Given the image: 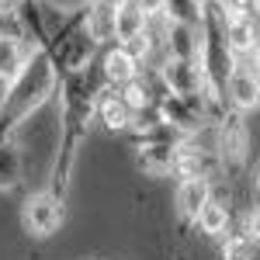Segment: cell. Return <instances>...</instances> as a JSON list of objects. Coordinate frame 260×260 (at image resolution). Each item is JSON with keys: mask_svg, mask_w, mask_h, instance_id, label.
<instances>
[{"mask_svg": "<svg viewBox=\"0 0 260 260\" xmlns=\"http://www.w3.org/2000/svg\"><path fill=\"white\" fill-rule=\"evenodd\" d=\"M21 0H0V14H11V11H18Z\"/></svg>", "mask_w": 260, "mask_h": 260, "instance_id": "cell-21", "label": "cell"}, {"mask_svg": "<svg viewBox=\"0 0 260 260\" xmlns=\"http://www.w3.org/2000/svg\"><path fill=\"white\" fill-rule=\"evenodd\" d=\"M146 31H149V18L136 7V0L121 4L118 11H115V42H118V45H128V49H132Z\"/></svg>", "mask_w": 260, "mask_h": 260, "instance_id": "cell-8", "label": "cell"}, {"mask_svg": "<svg viewBox=\"0 0 260 260\" xmlns=\"http://www.w3.org/2000/svg\"><path fill=\"white\" fill-rule=\"evenodd\" d=\"M194 225H198L205 236H222V233L229 229V208L219 205V201H208V205L201 208V215H198Z\"/></svg>", "mask_w": 260, "mask_h": 260, "instance_id": "cell-15", "label": "cell"}, {"mask_svg": "<svg viewBox=\"0 0 260 260\" xmlns=\"http://www.w3.org/2000/svg\"><path fill=\"white\" fill-rule=\"evenodd\" d=\"M212 201V184L208 177H187L177 184V194H174V205H177V215L187 222H198L201 208Z\"/></svg>", "mask_w": 260, "mask_h": 260, "instance_id": "cell-6", "label": "cell"}, {"mask_svg": "<svg viewBox=\"0 0 260 260\" xmlns=\"http://www.w3.org/2000/svg\"><path fill=\"white\" fill-rule=\"evenodd\" d=\"M28 59H31V49H28L18 35H4V31H0V83H4V87L28 66Z\"/></svg>", "mask_w": 260, "mask_h": 260, "instance_id": "cell-9", "label": "cell"}, {"mask_svg": "<svg viewBox=\"0 0 260 260\" xmlns=\"http://www.w3.org/2000/svg\"><path fill=\"white\" fill-rule=\"evenodd\" d=\"M121 98L132 104V111H136V115H139L142 108H149V104H153V98H149V87H146V83H139V80H132V83H128Z\"/></svg>", "mask_w": 260, "mask_h": 260, "instance_id": "cell-17", "label": "cell"}, {"mask_svg": "<svg viewBox=\"0 0 260 260\" xmlns=\"http://www.w3.org/2000/svg\"><path fill=\"white\" fill-rule=\"evenodd\" d=\"M98 115L101 121L111 128V132H118V128H128L132 121H136V111H132V104L121 98V94H108V98L98 101Z\"/></svg>", "mask_w": 260, "mask_h": 260, "instance_id": "cell-12", "label": "cell"}, {"mask_svg": "<svg viewBox=\"0 0 260 260\" xmlns=\"http://www.w3.org/2000/svg\"><path fill=\"white\" fill-rule=\"evenodd\" d=\"M83 31H87L94 42L115 39V11H108V7H94V4H90L87 21H83Z\"/></svg>", "mask_w": 260, "mask_h": 260, "instance_id": "cell-13", "label": "cell"}, {"mask_svg": "<svg viewBox=\"0 0 260 260\" xmlns=\"http://www.w3.org/2000/svg\"><path fill=\"white\" fill-rule=\"evenodd\" d=\"M253 11H257V14H260V0H253Z\"/></svg>", "mask_w": 260, "mask_h": 260, "instance_id": "cell-24", "label": "cell"}, {"mask_svg": "<svg viewBox=\"0 0 260 260\" xmlns=\"http://www.w3.org/2000/svg\"><path fill=\"white\" fill-rule=\"evenodd\" d=\"M18 180H21V153L18 146L7 139L0 142V191H11Z\"/></svg>", "mask_w": 260, "mask_h": 260, "instance_id": "cell-14", "label": "cell"}, {"mask_svg": "<svg viewBox=\"0 0 260 260\" xmlns=\"http://www.w3.org/2000/svg\"><path fill=\"white\" fill-rule=\"evenodd\" d=\"M250 66H253V73H257V80H260V49L253 52V59H250Z\"/></svg>", "mask_w": 260, "mask_h": 260, "instance_id": "cell-22", "label": "cell"}, {"mask_svg": "<svg viewBox=\"0 0 260 260\" xmlns=\"http://www.w3.org/2000/svg\"><path fill=\"white\" fill-rule=\"evenodd\" d=\"M56 83H59V77H56V66L49 59V52H31L28 66L4 90V101H0V142H7L21 121L52 98Z\"/></svg>", "mask_w": 260, "mask_h": 260, "instance_id": "cell-1", "label": "cell"}, {"mask_svg": "<svg viewBox=\"0 0 260 260\" xmlns=\"http://www.w3.org/2000/svg\"><path fill=\"white\" fill-rule=\"evenodd\" d=\"M104 77L118 87H128L132 80H139V56L128 45H115L104 52Z\"/></svg>", "mask_w": 260, "mask_h": 260, "instance_id": "cell-7", "label": "cell"}, {"mask_svg": "<svg viewBox=\"0 0 260 260\" xmlns=\"http://www.w3.org/2000/svg\"><path fill=\"white\" fill-rule=\"evenodd\" d=\"M243 236L260 243V208L257 212H246V219H243Z\"/></svg>", "mask_w": 260, "mask_h": 260, "instance_id": "cell-19", "label": "cell"}, {"mask_svg": "<svg viewBox=\"0 0 260 260\" xmlns=\"http://www.w3.org/2000/svg\"><path fill=\"white\" fill-rule=\"evenodd\" d=\"M225 42L233 49V56H253L260 45H257V28L253 21L240 14V18H225Z\"/></svg>", "mask_w": 260, "mask_h": 260, "instance_id": "cell-11", "label": "cell"}, {"mask_svg": "<svg viewBox=\"0 0 260 260\" xmlns=\"http://www.w3.org/2000/svg\"><path fill=\"white\" fill-rule=\"evenodd\" d=\"M136 7L146 18H167V0H136Z\"/></svg>", "mask_w": 260, "mask_h": 260, "instance_id": "cell-18", "label": "cell"}, {"mask_svg": "<svg viewBox=\"0 0 260 260\" xmlns=\"http://www.w3.org/2000/svg\"><path fill=\"white\" fill-rule=\"evenodd\" d=\"M21 222H24V229H28L31 236H52V233L62 225L59 194H52V191L31 194V198L24 201V208H21Z\"/></svg>", "mask_w": 260, "mask_h": 260, "instance_id": "cell-3", "label": "cell"}, {"mask_svg": "<svg viewBox=\"0 0 260 260\" xmlns=\"http://www.w3.org/2000/svg\"><path fill=\"white\" fill-rule=\"evenodd\" d=\"M160 83H163V94H177V98H201L208 90L205 70L187 59H163Z\"/></svg>", "mask_w": 260, "mask_h": 260, "instance_id": "cell-2", "label": "cell"}, {"mask_svg": "<svg viewBox=\"0 0 260 260\" xmlns=\"http://www.w3.org/2000/svg\"><path fill=\"white\" fill-rule=\"evenodd\" d=\"M257 198H260V170H257Z\"/></svg>", "mask_w": 260, "mask_h": 260, "instance_id": "cell-23", "label": "cell"}, {"mask_svg": "<svg viewBox=\"0 0 260 260\" xmlns=\"http://www.w3.org/2000/svg\"><path fill=\"white\" fill-rule=\"evenodd\" d=\"M177 146H170V142H146L139 149V167L146 174H153V177H163V174H170L174 167H177Z\"/></svg>", "mask_w": 260, "mask_h": 260, "instance_id": "cell-10", "label": "cell"}, {"mask_svg": "<svg viewBox=\"0 0 260 260\" xmlns=\"http://www.w3.org/2000/svg\"><path fill=\"white\" fill-rule=\"evenodd\" d=\"M94 7H108V11H118L121 4H128V0H90Z\"/></svg>", "mask_w": 260, "mask_h": 260, "instance_id": "cell-20", "label": "cell"}, {"mask_svg": "<svg viewBox=\"0 0 260 260\" xmlns=\"http://www.w3.org/2000/svg\"><path fill=\"white\" fill-rule=\"evenodd\" d=\"M225 94H229L236 111H253V108H260V80H257V73H253V66L236 62L233 73H229V80H225Z\"/></svg>", "mask_w": 260, "mask_h": 260, "instance_id": "cell-5", "label": "cell"}, {"mask_svg": "<svg viewBox=\"0 0 260 260\" xmlns=\"http://www.w3.org/2000/svg\"><path fill=\"white\" fill-rule=\"evenodd\" d=\"M163 52L167 59L198 62L201 56V28L184 18H163Z\"/></svg>", "mask_w": 260, "mask_h": 260, "instance_id": "cell-4", "label": "cell"}, {"mask_svg": "<svg viewBox=\"0 0 260 260\" xmlns=\"http://www.w3.org/2000/svg\"><path fill=\"white\" fill-rule=\"evenodd\" d=\"M222 260H253V240L246 236H229L222 246Z\"/></svg>", "mask_w": 260, "mask_h": 260, "instance_id": "cell-16", "label": "cell"}]
</instances>
